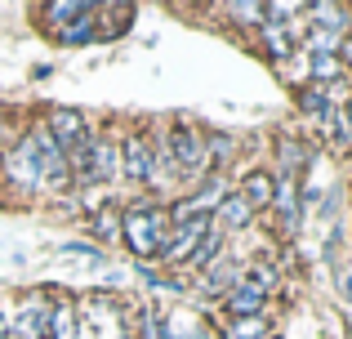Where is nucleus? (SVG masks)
<instances>
[{
  "instance_id": "nucleus-1",
  "label": "nucleus",
  "mask_w": 352,
  "mask_h": 339,
  "mask_svg": "<svg viewBox=\"0 0 352 339\" xmlns=\"http://www.w3.org/2000/svg\"><path fill=\"white\" fill-rule=\"evenodd\" d=\"M165 237H170V219L161 206H129L120 215V241L134 250V259H156L165 250Z\"/></svg>"
},
{
  "instance_id": "nucleus-2",
  "label": "nucleus",
  "mask_w": 352,
  "mask_h": 339,
  "mask_svg": "<svg viewBox=\"0 0 352 339\" xmlns=\"http://www.w3.org/2000/svg\"><path fill=\"white\" fill-rule=\"evenodd\" d=\"M0 170H5V179L14 183L18 192H41V152L32 148V139H27V134L14 143V152H9V161Z\"/></svg>"
},
{
  "instance_id": "nucleus-3",
  "label": "nucleus",
  "mask_w": 352,
  "mask_h": 339,
  "mask_svg": "<svg viewBox=\"0 0 352 339\" xmlns=\"http://www.w3.org/2000/svg\"><path fill=\"white\" fill-rule=\"evenodd\" d=\"M45 130L54 134V143L63 148V157H67L80 139H89V134H94V130H89V121H85V112H76V107H54L50 121H45Z\"/></svg>"
},
{
  "instance_id": "nucleus-4",
  "label": "nucleus",
  "mask_w": 352,
  "mask_h": 339,
  "mask_svg": "<svg viewBox=\"0 0 352 339\" xmlns=\"http://www.w3.org/2000/svg\"><path fill=\"white\" fill-rule=\"evenodd\" d=\"M210 228H214V219H197V223L170 228V237H165V250H161V259H170V263H188L192 254H197L201 237H206Z\"/></svg>"
},
{
  "instance_id": "nucleus-5",
  "label": "nucleus",
  "mask_w": 352,
  "mask_h": 339,
  "mask_svg": "<svg viewBox=\"0 0 352 339\" xmlns=\"http://www.w3.org/2000/svg\"><path fill=\"white\" fill-rule=\"evenodd\" d=\"M303 23H308L312 32L348 36V32H352V9L335 5V0H317V5H303Z\"/></svg>"
},
{
  "instance_id": "nucleus-6",
  "label": "nucleus",
  "mask_w": 352,
  "mask_h": 339,
  "mask_svg": "<svg viewBox=\"0 0 352 339\" xmlns=\"http://www.w3.org/2000/svg\"><path fill=\"white\" fill-rule=\"evenodd\" d=\"M170 152H174V166H183V170H192V174L210 166L206 143H201V139H197V130H188V125L170 130Z\"/></svg>"
},
{
  "instance_id": "nucleus-7",
  "label": "nucleus",
  "mask_w": 352,
  "mask_h": 339,
  "mask_svg": "<svg viewBox=\"0 0 352 339\" xmlns=\"http://www.w3.org/2000/svg\"><path fill=\"white\" fill-rule=\"evenodd\" d=\"M116 157H120V174L125 179L147 183V170H152V143H147V134H129Z\"/></svg>"
},
{
  "instance_id": "nucleus-8",
  "label": "nucleus",
  "mask_w": 352,
  "mask_h": 339,
  "mask_svg": "<svg viewBox=\"0 0 352 339\" xmlns=\"http://www.w3.org/2000/svg\"><path fill=\"white\" fill-rule=\"evenodd\" d=\"M276 188H272V210L281 215V228L285 232H294L299 228V183H294V174H272Z\"/></svg>"
},
{
  "instance_id": "nucleus-9",
  "label": "nucleus",
  "mask_w": 352,
  "mask_h": 339,
  "mask_svg": "<svg viewBox=\"0 0 352 339\" xmlns=\"http://www.w3.org/2000/svg\"><path fill=\"white\" fill-rule=\"evenodd\" d=\"M263 304H267V295H258L250 281H236V286L223 295V308L232 317H263Z\"/></svg>"
},
{
  "instance_id": "nucleus-10",
  "label": "nucleus",
  "mask_w": 352,
  "mask_h": 339,
  "mask_svg": "<svg viewBox=\"0 0 352 339\" xmlns=\"http://www.w3.org/2000/svg\"><path fill=\"white\" fill-rule=\"evenodd\" d=\"M120 174V157H116V143L107 134L94 139V157H89V183H107Z\"/></svg>"
},
{
  "instance_id": "nucleus-11",
  "label": "nucleus",
  "mask_w": 352,
  "mask_h": 339,
  "mask_svg": "<svg viewBox=\"0 0 352 339\" xmlns=\"http://www.w3.org/2000/svg\"><path fill=\"white\" fill-rule=\"evenodd\" d=\"M272 188H276V179H272V174H267V170H250L245 174V179H241V197H245V206L250 210H267V206H272Z\"/></svg>"
},
{
  "instance_id": "nucleus-12",
  "label": "nucleus",
  "mask_w": 352,
  "mask_h": 339,
  "mask_svg": "<svg viewBox=\"0 0 352 339\" xmlns=\"http://www.w3.org/2000/svg\"><path fill=\"white\" fill-rule=\"evenodd\" d=\"M214 232H232V228H245L250 219H254V210L245 206V197H241V192H228L223 201H219V210H214Z\"/></svg>"
},
{
  "instance_id": "nucleus-13",
  "label": "nucleus",
  "mask_w": 352,
  "mask_h": 339,
  "mask_svg": "<svg viewBox=\"0 0 352 339\" xmlns=\"http://www.w3.org/2000/svg\"><path fill=\"white\" fill-rule=\"evenodd\" d=\"M236 281H245V272H241L236 263H228V259H214L206 268V295H219V299H223Z\"/></svg>"
},
{
  "instance_id": "nucleus-14",
  "label": "nucleus",
  "mask_w": 352,
  "mask_h": 339,
  "mask_svg": "<svg viewBox=\"0 0 352 339\" xmlns=\"http://www.w3.org/2000/svg\"><path fill=\"white\" fill-rule=\"evenodd\" d=\"M50 339H76V308L67 299L50 308Z\"/></svg>"
},
{
  "instance_id": "nucleus-15",
  "label": "nucleus",
  "mask_w": 352,
  "mask_h": 339,
  "mask_svg": "<svg viewBox=\"0 0 352 339\" xmlns=\"http://www.w3.org/2000/svg\"><path fill=\"white\" fill-rule=\"evenodd\" d=\"M58 36L63 45H85V41H98V23H94V9H89L85 18H76V23H67V27H58Z\"/></svg>"
},
{
  "instance_id": "nucleus-16",
  "label": "nucleus",
  "mask_w": 352,
  "mask_h": 339,
  "mask_svg": "<svg viewBox=\"0 0 352 339\" xmlns=\"http://www.w3.org/2000/svg\"><path fill=\"white\" fill-rule=\"evenodd\" d=\"M89 9H94V5H85V0H54V5H45L41 14L50 18V23H63V27H67V23H76V18H85ZM54 32H58V27H54Z\"/></svg>"
},
{
  "instance_id": "nucleus-17",
  "label": "nucleus",
  "mask_w": 352,
  "mask_h": 339,
  "mask_svg": "<svg viewBox=\"0 0 352 339\" xmlns=\"http://www.w3.org/2000/svg\"><path fill=\"white\" fill-rule=\"evenodd\" d=\"M308 76H312V85H330V80L344 76V63L330 58V54H312L308 58Z\"/></svg>"
},
{
  "instance_id": "nucleus-18",
  "label": "nucleus",
  "mask_w": 352,
  "mask_h": 339,
  "mask_svg": "<svg viewBox=\"0 0 352 339\" xmlns=\"http://www.w3.org/2000/svg\"><path fill=\"white\" fill-rule=\"evenodd\" d=\"M258 32H263V50L272 54V58H290V54H294V45H290V36H285V27L263 23Z\"/></svg>"
},
{
  "instance_id": "nucleus-19",
  "label": "nucleus",
  "mask_w": 352,
  "mask_h": 339,
  "mask_svg": "<svg viewBox=\"0 0 352 339\" xmlns=\"http://www.w3.org/2000/svg\"><path fill=\"white\" fill-rule=\"evenodd\" d=\"M219 254H223V232H214V228H210L206 237H201V245H197V254H192L188 263H197V268H210V263L219 259Z\"/></svg>"
},
{
  "instance_id": "nucleus-20",
  "label": "nucleus",
  "mask_w": 352,
  "mask_h": 339,
  "mask_svg": "<svg viewBox=\"0 0 352 339\" xmlns=\"http://www.w3.org/2000/svg\"><path fill=\"white\" fill-rule=\"evenodd\" d=\"M228 18H236V23L245 27H263V5H250V0H241V5H223Z\"/></svg>"
},
{
  "instance_id": "nucleus-21",
  "label": "nucleus",
  "mask_w": 352,
  "mask_h": 339,
  "mask_svg": "<svg viewBox=\"0 0 352 339\" xmlns=\"http://www.w3.org/2000/svg\"><path fill=\"white\" fill-rule=\"evenodd\" d=\"M339 45H344V36H330V32H308V54H330V58H339Z\"/></svg>"
},
{
  "instance_id": "nucleus-22",
  "label": "nucleus",
  "mask_w": 352,
  "mask_h": 339,
  "mask_svg": "<svg viewBox=\"0 0 352 339\" xmlns=\"http://www.w3.org/2000/svg\"><path fill=\"white\" fill-rule=\"evenodd\" d=\"M94 237H103V241H112V237H120V215L116 210H98L94 215Z\"/></svg>"
},
{
  "instance_id": "nucleus-23",
  "label": "nucleus",
  "mask_w": 352,
  "mask_h": 339,
  "mask_svg": "<svg viewBox=\"0 0 352 339\" xmlns=\"http://www.w3.org/2000/svg\"><path fill=\"white\" fill-rule=\"evenodd\" d=\"M245 281H250V286L258 290V295H267V290H272V286H276V281H281V277H276V268H272V263H254Z\"/></svg>"
},
{
  "instance_id": "nucleus-24",
  "label": "nucleus",
  "mask_w": 352,
  "mask_h": 339,
  "mask_svg": "<svg viewBox=\"0 0 352 339\" xmlns=\"http://www.w3.org/2000/svg\"><path fill=\"white\" fill-rule=\"evenodd\" d=\"M63 254H80V259H103V245H85V241H67Z\"/></svg>"
},
{
  "instance_id": "nucleus-25",
  "label": "nucleus",
  "mask_w": 352,
  "mask_h": 339,
  "mask_svg": "<svg viewBox=\"0 0 352 339\" xmlns=\"http://www.w3.org/2000/svg\"><path fill=\"white\" fill-rule=\"evenodd\" d=\"M210 148H214V157H228V152H232V139H228V134H210Z\"/></svg>"
},
{
  "instance_id": "nucleus-26",
  "label": "nucleus",
  "mask_w": 352,
  "mask_h": 339,
  "mask_svg": "<svg viewBox=\"0 0 352 339\" xmlns=\"http://www.w3.org/2000/svg\"><path fill=\"white\" fill-rule=\"evenodd\" d=\"M339 63L352 67V36H344V45H339Z\"/></svg>"
},
{
  "instance_id": "nucleus-27",
  "label": "nucleus",
  "mask_w": 352,
  "mask_h": 339,
  "mask_svg": "<svg viewBox=\"0 0 352 339\" xmlns=\"http://www.w3.org/2000/svg\"><path fill=\"white\" fill-rule=\"evenodd\" d=\"M0 339H9V322H5V313H0Z\"/></svg>"
},
{
  "instance_id": "nucleus-28",
  "label": "nucleus",
  "mask_w": 352,
  "mask_h": 339,
  "mask_svg": "<svg viewBox=\"0 0 352 339\" xmlns=\"http://www.w3.org/2000/svg\"><path fill=\"white\" fill-rule=\"evenodd\" d=\"M348 339H352V322H348Z\"/></svg>"
}]
</instances>
